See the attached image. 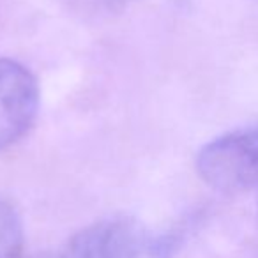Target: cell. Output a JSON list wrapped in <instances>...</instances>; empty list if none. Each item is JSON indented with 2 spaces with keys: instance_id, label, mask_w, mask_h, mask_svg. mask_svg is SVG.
<instances>
[{
  "instance_id": "cell-5",
  "label": "cell",
  "mask_w": 258,
  "mask_h": 258,
  "mask_svg": "<svg viewBox=\"0 0 258 258\" xmlns=\"http://www.w3.org/2000/svg\"><path fill=\"white\" fill-rule=\"evenodd\" d=\"M73 6L90 11H118L135 0H69Z\"/></svg>"
},
{
  "instance_id": "cell-6",
  "label": "cell",
  "mask_w": 258,
  "mask_h": 258,
  "mask_svg": "<svg viewBox=\"0 0 258 258\" xmlns=\"http://www.w3.org/2000/svg\"><path fill=\"white\" fill-rule=\"evenodd\" d=\"M51 258H53V256H51Z\"/></svg>"
},
{
  "instance_id": "cell-1",
  "label": "cell",
  "mask_w": 258,
  "mask_h": 258,
  "mask_svg": "<svg viewBox=\"0 0 258 258\" xmlns=\"http://www.w3.org/2000/svg\"><path fill=\"white\" fill-rule=\"evenodd\" d=\"M197 170L221 193H242L258 186V125L209 142L198 152Z\"/></svg>"
},
{
  "instance_id": "cell-3",
  "label": "cell",
  "mask_w": 258,
  "mask_h": 258,
  "mask_svg": "<svg viewBox=\"0 0 258 258\" xmlns=\"http://www.w3.org/2000/svg\"><path fill=\"white\" fill-rule=\"evenodd\" d=\"M145 246L142 226L131 218H106L80 230L53 258H138Z\"/></svg>"
},
{
  "instance_id": "cell-2",
  "label": "cell",
  "mask_w": 258,
  "mask_h": 258,
  "mask_svg": "<svg viewBox=\"0 0 258 258\" xmlns=\"http://www.w3.org/2000/svg\"><path fill=\"white\" fill-rule=\"evenodd\" d=\"M39 108V87L20 62L0 57V151L11 147L32 127Z\"/></svg>"
},
{
  "instance_id": "cell-4",
  "label": "cell",
  "mask_w": 258,
  "mask_h": 258,
  "mask_svg": "<svg viewBox=\"0 0 258 258\" xmlns=\"http://www.w3.org/2000/svg\"><path fill=\"white\" fill-rule=\"evenodd\" d=\"M22 218L9 202L0 198V258H25Z\"/></svg>"
}]
</instances>
